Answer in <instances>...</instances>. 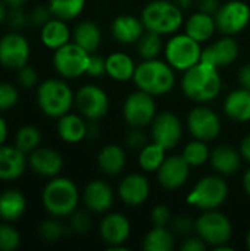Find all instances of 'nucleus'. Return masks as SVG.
I'll use <instances>...</instances> for the list:
<instances>
[{"label": "nucleus", "mask_w": 250, "mask_h": 251, "mask_svg": "<svg viewBox=\"0 0 250 251\" xmlns=\"http://www.w3.org/2000/svg\"><path fill=\"white\" fill-rule=\"evenodd\" d=\"M180 85L189 100L197 104H206L221 94L222 78L218 68L200 60L197 65L183 72Z\"/></svg>", "instance_id": "nucleus-1"}, {"label": "nucleus", "mask_w": 250, "mask_h": 251, "mask_svg": "<svg viewBox=\"0 0 250 251\" xmlns=\"http://www.w3.org/2000/svg\"><path fill=\"white\" fill-rule=\"evenodd\" d=\"M81 193L77 184L65 176L50 178L41 191L44 210L53 218H69L80 204Z\"/></svg>", "instance_id": "nucleus-2"}, {"label": "nucleus", "mask_w": 250, "mask_h": 251, "mask_svg": "<svg viewBox=\"0 0 250 251\" xmlns=\"http://www.w3.org/2000/svg\"><path fill=\"white\" fill-rule=\"evenodd\" d=\"M175 72L177 71L167 60H141V63H139L136 68L133 82L139 90L159 97L174 90L177 84Z\"/></svg>", "instance_id": "nucleus-3"}, {"label": "nucleus", "mask_w": 250, "mask_h": 251, "mask_svg": "<svg viewBox=\"0 0 250 251\" xmlns=\"http://www.w3.org/2000/svg\"><path fill=\"white\" fill-rule=\"evenodd\" d=\"M35 100L38 109L49 118H60L71 112L75 93L63 78H49L37 85Z\"/></svg>", "instance_id": "nucleus-4"}, {"label": "nucleus", "mask_w": 250, "mask_h": 251, "mask_svg": "<svg viewBox=\"0 0 250 251\" xmlns=\"http://www.w3.org/2000/svg\"><path fill=\"white\" fill-rule=\"evenodd\" d=\"M183 9H180L172 0H152L140 13L141 22L146 31L156 32L159 35H172L184 25Z\"/></svg>", "instance_id": "nucleus-5"}, {"label": "nucleus", "mask_w": 250, "mask_h": 251, "mask_svg": "<svg viewBox=\"0 0 250 251\" xmlns=\"http://www.w3.org/2000/svg\"><path fill=\"white\" fill-rule=\"evenodd\" d=\"M230 187L225 181V176L212 174L205 175L197 179L190 193L186 197V201L202 212L220 209L228 199Z\"/></svg>", "instance_id": "nucleus-6"}, {"label": "nucleus", "mask_w": 250, "mask_h": 251, "mask_svg": "<svg viewBox=\"0 0 250 251\" xmlns=\"http://www.w3.org/2000/svg\"><path fill=\"white\" fill-rule=\"evenodd\" d=\"M203 47L186 32H175L165 43V60L178 72H184L202 60Z\"/></svg>", "instance_id": "nucleus-7"}, {"label": "nucleus", "mask_w": 250, "mask_h": 251, "mask_svg": "<svg viewBox=\"0 0 250 251\" xmlns=\"http://www.w3.org/2000/svg\"><path fill=\"white\" fill-rule=\"evenodd\" d=\"M196 234L209 249L228 244L233 238V224L227 215L217 210H205L196 219Z\"/></svg>", "instance_id": "nucleus-8"}, {"label": "nucleus", "mask_w": 250, "mask_h": 251, "mask_svg": "<svg viewBox=\"0 0 250 251\" xmlns=\"http://www.w3.org/2000/svg\"><path fill=\"white\" fill-rule=\"evenodd\" d=\"M90 54L77 43L69 41L53 51V68L63 79H77L87 72Z\"/></svg>", "instance_id": "nucleus-9"}, {"label": "nucleus", "mask_w": 250, "mask_h": 251, "mask_svg": "<svg viewBox=\"0 0 250 251\" xmlns=\"http://www.w3.org/2000/svg\"><path fill=\"white\" fill-rule=\"evenodd\" d=\"M158 115V106L155 96L136 90L130 93L122 104V116L128 126L133 128H146L150 126L155 116Z\"/></svg>", "instance_id": "nucleus-10"}, {"label": "nucleus", "mask_w": 250, "mask_h": 251, "mask_svg": "<svg viewBox=\"0 0 250 251\" xmlns=\"http://www.w3.org/2000/svg\"><path fill=\"white\" fill-rule=\"evenodd\" d=\"M186 126L192 138H197L206 143L215 141L222 131L221 118L206 104H197L187 113Z\"/></svg>", "instance_id": "nucleus-11"}, {"label": "nucleus", "mask_w": 250, "mask_h": 251, "mask_svg": "<svg viewBox=\"0 0 250 251\" xmlns=\"http://www.w3.org/2000/svg\"><path fill=\"white\" fill-rule=\"evenodd\" d=\"M74 106L87 121H100L108 115L111 101L108 93L102 87L85 84L75 91Z\"/></svg>", "instance_id": "nucleus-12"}, {"label": "nucleus", "mask_w": 250, "mask_h": 251, "mask_svg": "<svg viewBox=\"0 0 250 251\" xmlns=\"http://www.w3.org/2000/svg\"><path fill=\"white\" fill-rule=\"evenodd\" d=\"M217 29L222 35H237L243 32L250 24V6L243 0H228L221 3L214 15Z\"/></svg>", "instance_id": "nucleus-13"}, {"label": "nucleus", "mask_w": 250, "mask_h": 251, "mask_svg": "<svg viewBox=\"0 0 250 251\" xmlns=\"http://www.w3.org/2000/svg\"><path fill=\"white\" fill-rule=\"evenodd\" d=\"M99 235L108 250L125 251V243L131 235V222L119 212H108L99 224Z\"/></svg>", "instance_id": "nucleus-14"}, {"label": "nucleus", "mask_w": 250, "mask_h": 251, "mask_svg": "<svg viewBox=\"0 0 250 251\" xmlns=\"http://www.w3.org/2000/svg\"><path fill=\"white\" fill-rule=\"evenodd\" d=\"M184 126L181 119L169 112H161L150 124V140L162 146L167 151L175 149L183 138Z\"/></svg>", "instance_id": "nucleus-15"}, {"label": "nucleus", "mask_w": 250, "mask_h": 251, "mask_svg": "<svg viewBox=\"0 0 250 251\" xmlns=\"http://www.w3.org/2000/svg\"><path fill=\"white\" fill-rule=\"evenodd\" d=\"M31 47L21 31H10L0 38V65L6 69L18 71L28 65Z\"/></svg>", "instance_id": "nucleus-16"}, {"label": "nucleus", "mask_w": 250, "mask_h": 251, "mask_svg": "<svg viewBox=\"0 0 250 251\" xmlns=\"http://www.w3.org/2000/svg\"><path fill=\"white\" fill-rule=\"evenodd\" d=\"M192 166L184 160L181 154L167 156L161 168L156 171L158 184L168 191H175L183 188L190 178Z\"/></svg>", "instance_id": "nucleus-17"}, {"label": "nucleus", "mask_w": 250, "mask_h": 251, "mask_svg": "<svg viewBox=\"0 0 250 251\" xmlns=\"http://www.w3.org/2000/svg\"><path fill=\"white\" fill-rule=\"evenodd\" d=\"M119 200L128 207H139L144 204L150 196V182L144 174L133 172L125 175L116 188Z\"/></svg>", "instance_id": "nucleus-18"}, {"label": "nucleus", "mask_w": 250, "mask_h": 251, "mask_svg": "<svg viewBox=\"0 0 250 251\" xmlns=\"http://www.w3.org/2000/svg\"><path fill=\"white\" fill-rule=\"evenodd\" d=\"M81 200L88 212L94 215H105L113 207L115 193L106 181L93 179L84 187Z\"/></svg>", "instance_id": "nucleus-19"}, {"label": "nucleus", "mask_w": 250, "mask_h": 251, "mask_svg": "<svg viewBox=\"0 0 250 251\" xmlns=\"http://www.w3.org/2000/svg\"><path fill=\"white\" fill-rule=\"evenodd\" d=\"M240 54V46L231 35H222L217 41L208 44L202 51V60L218 68L231 66Z\"/></svg>", "instance_id": "nucleus-20"}, {"label": "nucleus", "mask_w": 250, "mask_h": 251, "mask_svg": "<svg viewBox=\"0 0 250 251\" xmlns=\"http://www.w3.org/2000/svg\"><path fill=\"white\" fill-rule=\"evenodd\" d=\"M28 168L38 176L55 178L63 169L62 154L50 147H38L28 154Z\"/></svg>", "instance_id": "nucleus-21"}, {"label": "nucleus", "mask_w": 250, "mask_h": 251, "mask_svg": "<svg viewBox=\"0 0 250 251\" xmlns=\"http://www.w3.org/2000/svg\"><path fill=\"white\" fill-rule=\"evenodd\" d=\"M28 168V154L15 144L0 146V181H15L24 175Z\"/></svg>", "instance_id": "nucleus-22"}, {"label": "nucleus", "mask_w": 250, "mask_h": 251, "mask_svg": "<svg viewBox=\"0 0 250 251\" xmlns=\"http://www.w3.org/2000/svg\"><path fill=\"white\" fill-rule=\"evenodd\" d=\"M144 32H146V28L141 22V18L130 15V13L118 15L111 24L112 38L116 43L124 44V46L136 44Z\"/></svg>", "instance_id": "nucleus-23"}, {"label": "nucleus", "mask_w": 250, "mask_h": 251, "mask_svg": "<svg viewBox=\"0 0 250 251\" xmlns=\"http://www.w3.org/2000/svg\"><path fill=\"white\" fill-rule=\"evenodd\" d=\"M242 154L240 150H237L231 144H218L214 149H211L209 156V165L212 171L222 176H231L234 175L240 166H242Z\"/></svg>", "instance_id": "nucleus-24"}, {"label": "nucleus", "mask_w": 250, "mask_h": 251, "mask_svg": "<svg viewBox=\"0 0 250 251\" xmlns=\"http://www.w3.org/2000/svg\"><path fill=\"white\" fill-rule=\"evenodd\" d=\"M96 163L100 172L106 176H118L127 166V151L119 144H108L102 147L96 156Z\"/></svg>", "instance_id": "nucleus-25"}, {"label": "nucleus", "mask_w": 250, "mask_h": 251, "mask_svg": "<svg viewBox=\"0 0 250 251\" xmlns=\"http://www.w3.org/2000/svg\"><path fill=\"white\" fill-rule=\"evenodd\" d=\"M225 116L237 124H246L250 121V90L239 87L230 91L222 103Z\"/></svg>", "instance_id": "nucleus-26"}, {"label": "nucleus", "mask_w": 250, "mask_h": 251, "mask_svg": "<svg viewBox=\"0 0 250 251\" xmlns=\"http://www.w3.org/2000/svg\"><path fill=\"white\" fill-rule=\"evenodd\" d=\"M56 131L59 138L68 144H78L87 138V119L80 113H71L57 118Z\"/></svg>", "instance_id": "nucleus-27"}, {"label": "nucleus", "mask_w": 250, "mask_h": 251, "mask_svg": "<svg viewBox=\"0 0 250 251\" xmlns=\"http://www.w3.org/2000/svg\"><path fill=\"white\" fill-rule=\"evenodd\" d=\"M40 40L46 49L55 51L72 41V31L68 26L66 21L53 16L47 24L40 28Z\"/></svg>", "instance_id": "nucleus-28"}, {"label": "nucleus", "mask_w": 250, "mask_h": 251, "mask_svg": "<svg viewBox=\"0 0 250 251\" xmlns=\"http://www.w3.org/2000/svg\"><path fill=\"white\" fill-rule=\"evenodd\" d=\"M217 31L218 29H217L215 18L212 15H208L199 10L192 13L184 21V32L189 34L196 41H199L200 44L208 43Z\"/></svg>", "instance_id": "nucleus-29"}, {"label": "nucleus", "mask_w": 250, "mask_h": 251, "mask_svg": "<svg viewBox=\"0 0 250 251\" xmlns=\"http://www.w3.org/2000/svg\"><path fill=\"white\" fill-rule=\"evenodd\" d=\"M136 68L134 59L124 51H113L106 57V75L116 82L133 81Z\"/></svg>", "instance_id": "nucleus-30"}, {"label": "nucleus", "mask_w": 250, "mask_h": 251, "mask_svg": "<svg viewBox=\"0 0 250 251\" xmlns=\"http://www.w3.org/2000/svg\"><path fill=\"white\" fill-rule=\"evenodd\" d=\"M27 210L25 196L15 188L0 193V221L13 224L19 221Z\"/></svg>", "instance_id": "nucleus-31"}, {"label": "nucleus", "mask_w": 250, "mask_h": 251, "mask_svg": "<svg viewBox=\"0 0 250 251\" xmlns=\"http://www.w3.org/2000/svg\"><path fill=\"white\" fill-rule=\"evenodd\" d=\"M102 29L93 21H81L72 29V41L88 53H96L102 44Z\"/></svg>", "instance_id": "nucleus-32"}, {"label": "nucleus", "mask_w": 250, "mask_h": 251, "mask_svg": "<svg viewBox=\"0 0 250 251\" xmlns=\"http://www.w3.org/2000/svg\"><path fill=\"white\" fill-rule=\"evenodd\" d=\"M177 237L169 226H152L143 238L141 247L144 251H172Z\"/></svg>", "instance_id": "nucleus-33"}, {"label": "nucleus", "mask_w": 250, "mask_h": 251, "mask_svg": "<svg viewBox=\"0 0 250 251\" xmlns=\"http://www.w3.org/2000/svg\"><path fill=\"white\" fill-rule=\"evenodd\" d=\"M167 159V150L155 141L147 143L137 156V163L140 169L146 174H156L164 160Z\"/></svg>", "instance_id": "nucleus-34"}, {"label": "nucleus", "mask_w": 250, "mask_h": 251, "mask_svg": "<svg viewBox=\"0 0 250 251\" xmlns=\"http://www.w3.org/2000/svg\"><path fill=\"white\" fill-rule=\"evenodd\" d=\"M136 49L141 60H150V59H158L164 53L165 44L162 35L152 31H146L136 43Z\"/></svg>", "instance_id": "nucleus-35"}, {"label": "nucleus", "mask_w": 250, "mask_h": 251, "mask_svg": "<svg viewBox=\"0 0 250 251\" xmlns=\"http://www.w3.org/2000/svg\"><path fill=\"white\" fill-rule=\"evenodd\" d=\"M209 143L193 138L192 141H189L181 151V156L184 157V160L192 166V168H200L203 165H206L209 162V156H211V149L208 146Z\"/></svg>", "instance_id": "nucleus-36"}, {"label": "nucleus", "mask_w": 250, "mask_h": 251, "mask_svg": "<svg viewBox=\"0 0 250 251\" xmlns=\"http://www.w3.org/2000/svg\"><path fill=\"white\" fill-rule=\"evenodd\" d=\"M47 6L50 7L55 18L68 22L83 13L85 7V0H49Z\"/></svg>", "instance_id": "nucleus-37"}, {"label": "nucleus", "mask_w": 250, "mask_h": 251, "mask_svg": "<svg viewBox=\"0 0 250 251\" xmlns=\"http://www.w3.org/2000/svg\"><path fill=\"white\" fill-rule=\"evenodd\" d=\"M13 144L24 153L29 154L41 146V132L34 125H24L16 131Z\"/></svg>", "instance_id": "nucleus-38"}, {"label": "nucleus", "mask_w": 250, "mask_h": 251, "mask_svg": "<svg viewBox=\"0 0 250 251\" xmlns=\"http://www.w3.org/2000/svg\"><path fill=\"white\" fill-rule=\"evenodd\" d=\"M69 232H71L69 226H65L59 221V218H53V216L50 219L43 221L38 225V234L41 240L46 243H57L62 238H65Z\"/></svg>", "instance_id": "nucleus-39"}, {"label": "nucleus", "mask_w": 250, "mask_h": 251, "mask_svg": "<svg viewBox=\"0 0 250 251\" xmlns=\"http://www.w3.org/2000/svg\"><path fill=\"white\" fill-rule=\"evenodd\" d=\"M91 212L88 210H75L71 216H69V229L74 234L78 235H85L91 231L93 228V219H91Z\"/></svg>", "instance_id": "nucleus-40"}, {"label": "nucleus", "mask_w": 250, "mask_h": 251, "mask_svg": "<svg viewBox=\"0 0 250 251\" xmlns=\"http://www.w3.org/2000/svg\"><path fill=\"white\" fill-rule=\"evenodd\" d=\"M21 246V234L9 222L0 224V251H15Z\"/></svg>", "instance_id": "nucleus-41"}, {"label": "nucleus", "mask_w": 250, "mask_h": 251, "mask_svg": "<svg viewBox=\"0 0 250 251\" xmlns=\"http://www.w3.org/2000/svg\"><path fill=\"white\" fill-rule=\"evenodd\" d=\"M169 228L175 234V237L186 238L196 232V219H192L187 213L174 215Z\"/></svg>", "instance_id": "nucleus-42"}, {"label": "nucleus", "mask_w": 250, "mask_h": 251, "mask_svg": "<svg viewBox=\"0 0 250 251\" xmlns=\"http://www.w3.org/2000/svg\"><path fill=\"white\" fill-rule=\"evenodd\" d=\"M19 101V90L10 82H0V113L12 110Z\"/></svg>", "instance_id": "nucleus-43"}, {"label": "nucleus", "mask_w": 250, "mask_h": 251, "mask_svg": "<svg viewBox=\"0 0 250 251\" xmlns=\"http://www.w3.org/2000/svg\"><path fill=\"white\" fill-rule=\"evenodd\" d=\"M143 129L144 128H133V126H130L127 135H125V146H127V149L139 153L147 143L152 141L150 135H147Z\"/></svg>", "instance_id": "nucleus-44"}, {"label": "nucleus", "mask_w": 250, "mask_h": 251, "mask_svg": "<svg viewBox=\"0 0 250 251\" xmlns=\"http://www.w3.org/2000/svg\"><path fill=\"white\" fill-rule=\"evenodd\" d=\"M172 218H174V215H172L171 209L164 203L153 206L150 210V215H149L152 226H169Z\"/></svg>", "instance_id": "nucleus-45"}, {"label": "nucleus", "mask_w": 250, "mask_h": 251, "mask_svg": "<svg viewBox=\"0 0 250 251\" xmlns=\"http://www.w3.org/2000/svg\"><path fill=\"white\" fill-rule=\"evenodd\" d=\"M6 22L12 31H22L29 24V13H27L22 7L9 9Z\"/></svg>", "instance_id": "nucleus-46"}, {"label": "nucleus", "mask_w": 250, "mask_h": 251, "mask_svg": "<svg viewBox=\"0 0 250 251\" xmlns=\"http://www.w3.org/2000/svg\"><path fill=\"white\" fill-rule=\"evenodd\" d=\"M18 84L24 88H32V87H37L38 85V72L32 68V66H22L19 68L18 71Z\"/></svg>", "instance_id": "nucleus-47"}, {"label": "nucleus", "mask_w": 250, "mask_h": 251, "mask_svg": "<svg viewBox=\"0 0 250 251\" xmlns=\"http://www.w3.org/2000/svg\"><path fill=\"white\" fill-rule=\"evenodd\" d=\"M88 76L91 78H102L106 75V59L91 53L90 54V60H88V66H87V72Z\"/></svg>", "instance_id": "nucleus-48"}, {"label": "nucleus", "mask_w": 250, "mask_h": 251, "mask_svg": "<svg viewBox=\"0 0 250 251\" xmlns=\"http://www.w3.org/2000/svg\"><path fill=\"white\" fill-rule=\"evenodd\" d=\"M52 18H53V13L49 6L40 4V6H35L29 12V24H32L34 26H38V28H41L44 24H47Z\"/></svg>", "instance_id": "nucleus-49"}, {"label": "nucleus", "mask_w": 250, "mask_h": 251, "mask_svg": "<svg viewBox=\"0 0 250 251\" xmlns=\"http://www.w3.org/2000/svg\"><path fill=\"white\" fill-rule=\"evenodd\" d=\"M208 249H209L208 244L196 232L183 238V241L180 244V250L181 251H206Z\"/></svg>", "instance_id": "nucleus-50"}, {"label": "nucleus", "mask_w": 250, "mask_h": 251, "mask_svg": "<svg viewBox=\"0 0 250 251\" xmlns=\"http://www.w3.org/2000/svg\"><path fill=\"white\" fill-rule=\"evenodd\" d=\"M196 9L199 12H203V13H208V15H215L221 6V1L220 0H196L194 3Z\"/></svg>", "instance_id": "nucleus-51"}, {"label": "nucleus", "mask_w": 250, "mask_h": 251, "mask_svg": "<svg viewBox=\"0 0 250 251\" xmlns=\"http://www.w3.org/2000/svg\"><path fill=\"white\" fill-rule=\"evenodd\" d=\"M237 81L240 87L250 90V63H245L237 71Z\"/></svg>", "instance_id": "nucleus-52"}, {"label": "nucleus", "mask_w": 250, "mask_h": 251, "mask_svg": "<svg viewBox=\"0 0 250 251\" xmlns=\"http://www.w3.org/2000/svg\"><path fill=\"white\" fill-rule=\"evenodd\" d=\"M239 150H240V154H242L243 160L250 163V132L242 140V143L239 146Z\"/></svg>", "instance_id": "nucleus-53"}, {"label": "nucleus", "mask_w": 250, "mask_h": 251, "mask_svg": "<svg viewBox=\"0 0 250 251\" xmlns=\"http://www.w3.org/2000/svg\"><path fill=\"white\" fill-rule=\"evenodd\" d=\"M100 135V125L99 121H87V138L94 140Z\"/></svg>", "instance_id": "nucleus-54"}, {"label": "nucleus", "mask_w": 250, "mask_h": 251, "mask_svg": "<svg viewBox=\"0 0 250 251\" xmlns=\"http://www.w3.org/2000/svg\"><path fill=\"white\" fill-rule=\"evenodd\" d=\"M7 124L6 121L3 119L1 113H0V146L6 143V138H7Z\"/></svg>", "instance_id": "nucleus-55"}, {"label": "nucleus", "mask_w": 250, "mask_h": 251, "mask_svg": "<svg viewBox=\"0 0 250 251\" xmlns=\"http://www.w3.org/2000/svg\"><path fill=\"white\" fill-rule=\"evenodd\" d=\"M180 9H183V10H187V9H190L192 6H194V3H196V0H172Z\"/></svg>", "instance_id": "nucleus-56"}, {"label": "nucleus", "mask_w": 250, "mask_h": 251, "mask_svg": "<svg viewBox=\"0 0 250 251\" xmlns=\"http://www.w3.org/2000/svg\"><path fill=\"white\" fill-rule=\"evenodd\" d=\"M242 184H243V190H245V193H246V194L250 197V168L246 171V172H245Z\"/></svg>", "instance_id": "nucleus-57"}, {"label": "nucleus", "mask_w": 250, "mask_h": 251, "mask_svg": "<svg viewBox=\"0 0 250 251\" xmlns=\"http://www.w3.org/2000/svg\"><path fill=\"white\" fill-rule=\"evenodd\" d=\"M6 3V6L9 9H13V7H24V4L28 1V0H3Z\"/></svg>", "instance_id": "nucleus-58"}, {"label": "nucleus", "mask_w": 250, "mask_h": 251, "mask_svg": "<svg viewBox=\"0 0 250 251\" xmlns=\"http://www.w3.org/2000/svg\"><path fill=\"white\" fill-rule=\"evenodd\" d=\"M7 12H9V7L6 6V3H4L3 0H0V25H1L3 22H6Z\"/></svg>", "instance_id": "nucleus-59"}, {"label": "nucleus", "mask_w": 250, "mask_h": 251, "mask_svg": "<svg viewBox=\"0 0 250 251\" xmlns=\"http://www.w3.org/2000/svg\"><path fill=\"white\" fill-rule=\"evenodd\" d=\"M246 247L250 250V228L249 231H248V234H246Z\"/></svg>", "instance_id": "nucleus-60"}]
</instances>
